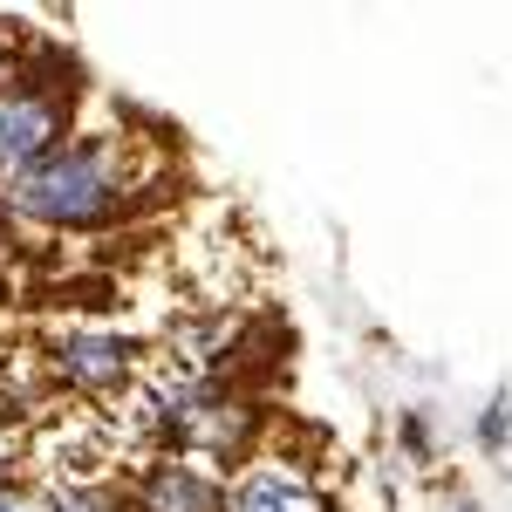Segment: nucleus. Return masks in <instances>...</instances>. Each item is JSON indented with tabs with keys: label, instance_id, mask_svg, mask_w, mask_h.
<instances>
[{
	"label": "nucleus",
	"instance_id": "5",
	"mask_svg": "<svg viewBox=\"0 0 512 512\" xmlns=\"http://www.w3.org/2000/svg\"><path fill=\"white\" fill-rule=\"evenodd\" d=\"M226 512H328V499H321V485L308 472L260 458L226 485Z\"/></svg>",
	"mask_w": 512,
	"mask_h": 512
},
{
	"label": "nucleus",
	"instance_id": "3",
	"mask_svg": "<svg viewBox=\"0 0 512 512\" xmlns=\"http://www.w3.org/2000/svg\"><path fill=\"white\" fill-rule=\"evenodd\" d=\"M137 362L144 349L117 335V328H69L55 349H48V369H55V383H69L82 396H110L123 383H137Z\"/></svg>",
	"mask_w": 512,
	"mask_h": 512
},
{
	"label": "nucleus",
	"instance_id": "4",
	"mask_svg": "<svg viewBox=\"0 0 512 512\" xmlns=\"http://www.w3.org/2000/svg\"><path fill=\"white\" fill-rule=\"evenodd\" d=\"M130 512H226V485L205 458L158 451L130 485Z\"/></svg>",
	"mask_w": 512,
	"mask_h": 512
},
{
	"label": "nucleus",
	"instance_id": "2",
	"mask_svg": "<svg viewBox=\"0 0 512 512\" xmlns=\"http://www.w3.org/2000/svg\"><path fill=\"white\" fill-rule=\"evenodd\" d=\"M55 144H69V89L62 82H7L0 89V185L41 164Z\"/></svg>",
	"mask_w": 512,
	"mask_h": 512
},
{
	"label": "nucleus",
	"instance_id": "8",
	"mask_svg": "<svg viewBox=\"0 0 512 512\" xmlns=\"http://www.w3.org/2000/svg\"><path fill=\"white\" fill-rule=\"evenodd\" d=\"M0 512H41V506L21 492V485H7V478H0Z\"/></svg>",
	"mask_w": 512,
	"mask_h": 512
},
{
	"label": "nucleus",
	"instance_id": "7",
	"mask_svg": "<svg viewBox=\"0 0 512 512\" xmlns=\"http://www.w3.org/2000/svg\"><path fill=\"white\" fill-rule=\"evenodd\" d=\"M506 437H512V396L499 390L485 403V417H478V444H485V451H506Z\"/></svg>",
	"mask_w": 512,
	"mask_h": 512
},
{
	"label": "nucleus",
	"instance_id": "6",
	"mask_svg": "<svg viewBox=\"0 0 512 512\" xmlns=\"http://www.w3.org/2000/svg\"><path fill=\"white\" fill-rule=\"evenodd\" d=\"M41 512H130V492L123 485H96V478H76V485H55Z\"/></svg>",
	"mask_w": 512,
	"mask_h": 512
},
{
	"label": "nucleus",
	"instance_id": "1",
	"mask_svg": "<svg viewBox=\"0 0 512 512\" xmlns=\"http://www.w3.org/2000/svg\"><path fill=\"white\" fill-rule=\"evenodd\" d=\"M130 198H137V158L117 137H69L41 164H28L21 178L0 185V205L14 219H35L55 233L110 226L117 212H130Z\"/></svg>",
	"mask_w": 512,
	"mask_h": 512
}]
</instances>
